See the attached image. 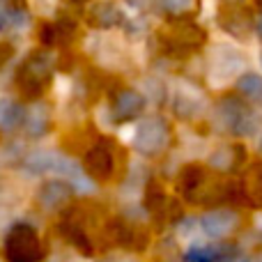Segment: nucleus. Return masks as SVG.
Here are the masks:
<instances>
[{
    "label": "nucleus",
    "instance_id": "obj_1",
    "mask_svg": "<svg viewBox=\"0 0 262 262\" xmlns=\"http://www.w3.org/2000/svg\"><path fill=\"white\" fill-rule=\"evenodd\" d=\"M242 67V58L239 53H237L235 49H228V46H223V49H219V53L214 55V64H212V74H216L219 69H221V74H219V78H232L235 76V72Z\"/></svg>",
    "mask_w": 262,
    "mask_h": 262
},
{
    "label": "nucleus",
    "instance_id": "obj_2",
    "mask_svg": "<svg viewBox=\"0 0 262 262\" xmlns=\"http://www.w3.org/2000/svg\"><path fill=\"white\" fill-rule=\"evenodd\" d=\"M140 131H143V136H140V147L147 149V152H154V149H161L163 143H166V127H163L161 122H154V120H149V122L140 124Z\"/></svg>",
    "mask_w": 262,
    "mask_h": 262
},
{
    "label": "nucleus",
    "instance_id": "obj_3",
    "mask_svg": "<svg viewBox=\"0 0 262 262\" xmlns=\"http://www.w3.org/2000/svg\"><path fill=\"white\" fill-rule=\"evenodd\" d=\"M232 226H235V214L230 212H212L203 219V228L209 237L226 235V232H230Z\"/></svg>",
    "mask_w": 262,
    "mask_h": 262
},
{
    "label": "nucleus",
    "instance_id": "obj_4",
    "mask_svg": "<svg viewBox=\"0 0 262 262\" xmlns=\"http://www.w3.org/2000/svg\"><path fill=\"white\" fill-rule=\"evenodd\" d=\"M239 90L244 92L249 99L253 101H262V78L258 74H246L239 81Z\"/></svg>",
    "mask_w": 262,
    "mask_h": 262
},
{
    "label": "nucleus",
    "instance_id": "obj_5",
    "mask_svg": "<svg viewBox=\"0 0 262 262\" xmlns=\"http://www.w3.org/2000/svg\"><path fill=\"white\" fill-rule=\"evenodd\" d=\"M163 7L170 9V12H186V9L193 5V0H161Z\"/></svg>",
    "mask_w": 262,
    "mask_h": 262
},
{
    "label": "nucleus",
    "instance_id": "obj_6",
    "mask_svg": "<svg viewBox=\"0 0 262 262\" xmlns=\"http://www.w3.org/2000/svg\"><path fill=\"white\" fill-rule=\"evenodd\" d=\"M258 32H260V35H262V18H260V21H258Z\"/></svg>",
    "mask_w": 262,
    "mask_h": 262
},
{
    "label": "nucleus",
    "instance_id": "obj_7",
    "mask_svg": "<svg viewBox=\"0 0 262 262\" xmlns=\"http://www.w3.org/2000/svg\"><path fill=\"white\" fill-rule=\"evenodd\" d=\"M260 149H262V143H260Z\"/></svg>",
    "mask_w": 262,
    "mask_h": 262
}]
</instances>
